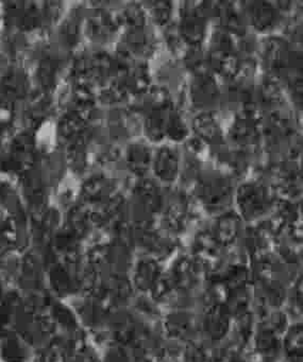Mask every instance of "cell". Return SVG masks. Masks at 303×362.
I'll list each match as a JSON object with an SVG mask.
<instances>
[{"label":"cell","instance_id":"cell-1","mask_svg":"<svg viewBox=\"0 0 303 362\" xmlns=\"http://www.w3.org/2000/svg\"><path fill=\"white\" fill-rule=\"evenodd\" d=\"M156 170L163 180H173L177 171V158L171 150H162L156 158Z\"/></svg>","mask_w":303,"mask_h":362}]
</instances>
